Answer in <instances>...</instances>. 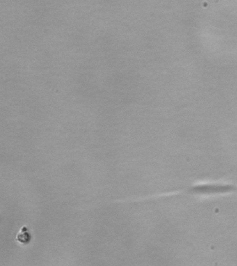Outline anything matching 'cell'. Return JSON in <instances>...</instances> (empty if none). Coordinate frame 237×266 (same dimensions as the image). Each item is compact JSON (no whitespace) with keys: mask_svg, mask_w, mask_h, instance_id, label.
I'll list each match as a JSON object with an SVG mask.
<instances>
[{"mask_svg":"<svg viewBox=\"0 0 237 266\" xmlns=\"http://www.w3.org/2000/svg\"><path fill=\"white\" fill-rule=\"evenodd\" d=\"M31 240V234L29 229L25 226L20 229L18 233L16 236V241L21 244H27Z\"/></svg>","mask_w":237,"mask_h":266,"instance_id":"6da1fadb","label":"cell"}]
</instances>
